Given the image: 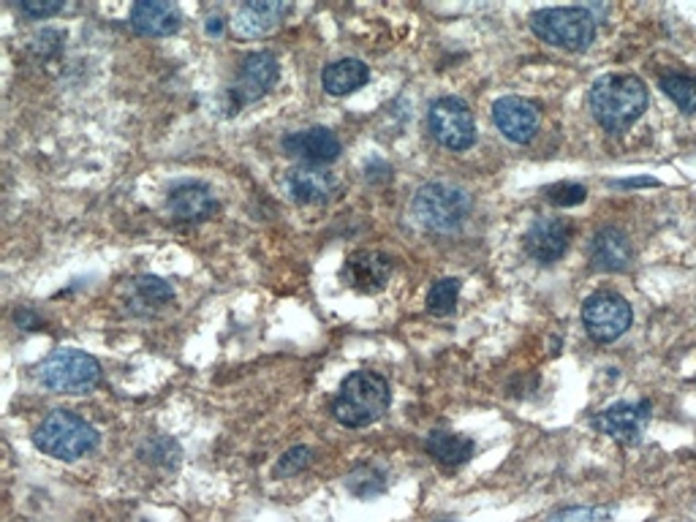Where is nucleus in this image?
Segmentation results:
<instances>
[{
	"instance_id": "nucleus-6",
	"label": "nucleus",
	"mask_w": 696,
	"mask_h": 522,
	"mask_svg": "<svg viewBox=\"0 0 696 522\" xmlns=\"http://www.w3.org/2000/svg\"><path fill=\"white\" fill-rule=\"evenodd\" d=\"M413 218L430 232H454L471 213V196L452 183H428L411 202Z\"/></svg>"
},
{
	"instance_id": "nucleus-11",
	"label": "nucleus",
	"mask_w": 696,
	"mask_h": 522,
	"mask_svg": "<svg viewBox=\"0 0 696 522\" xmlns=\"http://www.w3.org/2000/svg\"><path fill=\"white\" fill-rule=\"evenodd\" d=\"M495 129L514 145H528L539 131V110L520 95H503L493 104Z\"/></svg>"
},
{
	"instance_id": "nucleus-7",
	"label": "nucleus",
	"mask_w": 696,
	"mask_h": 522,
	"mask_svg": "<svg viewBox=\"0 0 696 522\" xmlns=\"http://www.w3.org/2000/svg\"><path fill=\"white\" fill-rule=\"evenodd\" d=\"M632 321V305L617 291H596L582 305V324H585L587 335L598 344H612L621 335H626Z\"/></svg>"
},
{
	"instance_id": "nucleus-2",
	"label": "nucleus",
	"mask_w": 696,
	"mask_h": 522,
	"mask_svg": "<svg viewBox=\"0 0 696 522\" xmlns=\"http://www.w3.org/2000/svg\"><path fill=\"white\" fill-rule=\"evenodd\" d=\"M389 400H392V392H389L387 378L373 370H357L340 383L332 413L344 428H368L387 413Z\"/></svg>"
},
{
	"instance_id": "nucleus-21",
	"label": "nucleus",
	"mask_w": 696,
	"mask_h": 522,
	"mask_svg": "<svg viewBox=\"0 0 696 522\" xmlns=\"http://www.w3.org/2000/svg\"><path fill=\"white\" fill-rule=\"evenodd\" d=\"M428 454L443 465H463L473 458V441L468 436L447 433V430H436L424 441Z\"/></svg>"
},
{
	"instance_id": "nucleus-16",
	"label": "nucleus",
	"mask_w": 696,
	"mask_h": 522,
	"mask_svg": "<svg viewBox=\"0 0 696 522\" xmlns=\"http://www.w3.org/2000/svg\"><path fill=\"white\" fill-rule=\"evenodd\" d=\"M166 207L177 221H207L209 215L218 213V202H215L213 191L207 185L194 183V180H185V183H177L170 191V199H166Z\"/></svg>"
},
{
	"instance_id": "nucleus-9",
	"label": "nucleus",
	"mask_w": 696,
	"mask_h": 522,
	"mask_svg": "<svg viewBox=\"0 0 696 522\" xmlns=\"http://www.w3.org/2000/svg\"><path fill=\"white\" fill-rule=\"evenodd\" d=\"M280 65L273 52H250L239 60V69L229 85V101L234 110L245 104H254L262 95L269 93V88L278 82Z\"/></svg>"
},
{
	"instance_id": "nucleus-24",
	"label": "nucleus",
	"mask_w": 696,
	"mask_h": 522,
	"mask_svg": "<svg viewBox=\"0 0 696 522\" xmlns=\"http://www.w3.org/2000/svg\"><path fill=\"white\" fill-rule=\"evenodd\" d=\"M460 291H463V284H460L458 278L436 280L433 289L428 294V310L433 316H449L458 308Z\"/></svg>"
},
{
	"instance_id": "nucleus-30",
	"label": "nucleus",
	"mask_w": 696,
	"mask_h": 522,
	"mask_svg": "<svg viewBox=\"0 0 696 522\" xmlns=\"http://www.w3.org/2000/svg\"><path fill=\"white\" fill-rule=\"evenodd\" d=\"M612 188H656L658 180L653 177H632V180H612Z\"/></svg>"
},
{
	"instance_id": "nucleus-20",
	"label": "nucleus",
	"mask_w": 696,
	"mask_h": 522,
	"mask_svg": "<svg viewBox=\"0 0 696 522\" xmlns=\"http://www.w3.org/2000/svg\"><path fill=\"white\" fill-rule=\"evenodd\" d=\"M370 80V69L357 58H344L321 71V85L329 95H348Z\"/></svg>"
},
{
	"instance_id": "nucleus-25",
	"label": "nucleus",
	"mask_w": 696,
	"mask_h": 522,
	"mask_svg": "<svg viewBox=\"0 0 696 522\" xmlns=\"http://www.w3.org/2000/svg\"><path fill=\"white\" fill-rule=\"evenodd\" d=\"M346 484L357 498H373L378 493H383V488H387V482H383V477L376 468H357V471L348 477Z\"/></svg>"
},
{
	"instance_id": "nucleus-29",
	"label": "nucleus",
	"mask_w": 696,
	"mask_h": 522,
	"mask_svg": "<svg viewBox=\"0 0 696 522\" xmlns=\"http://www.w3.org/2000/svg\"><path fill=\"white\" fill-rule=\"evenodd\" d=\"M610 509H569V512H561L557 518H552V522H574V520H582V522H596V520H604L610 518Z\"/></svg>"
},
{
	"instance_id": "nucleus-4",
	"label": "nucleus",
	"mask_w": 696,
	"mask_h": 522,
	"mask_svg": "<svg viewBox=\"0 0 696 522\" xmlns=\"http://www.w3.org/2000/svg\"><path fill=\"white\" fill-rule=\"evenodd\" d=\"M531 30L544 44L566 52H585L596 39V20L582 6H557L531 14Z\"/></svg>"
},
{
	"instance_id": "nucleus-27",
	"label": "nucleus",
	"mask_w": 696,
	"mask_h": 522,
	"mask_svg": "<svg viewBox=\"0 0 696 522\" xmlns=\"http://www.w3.org/2000/svg\"><path fill=\"white\" fill-rule=\"evenodd\" d=\"M20 11L30 20H50L63 11V3L60 0H22Z\"/></svg>"
},
{
	"instance_id": "nucleus-1",
	"label": "nucleus",
	"mask_w": 696,
	"mask_h": 522,
	"mask_svg": "<svg viewBox=\"0 0 696 522\" xmlns=\"http://www.w3.org/2000/svg\"><path fill=\"white\" fill-rule=\"evenodd\" d=\"M587 106L602 129L621 134L647 110V88L634 74H604L593 82Z\"/></svg>"
},
{
	"instance_id": "nucleus-15",
	"label": "nucleus",
	"mask_w": 696,
	"mask_h": 522,
	"mask_svg": "<svg viewBox=\"0 0 696 522\" xmlns=\"http://www.w3.org/2000/svg\"><path fill=\"white\" fill-rule=\"evenodd\" d=\"M572 224L563 218H539L531 229L525 232V250L536 262L552 264L561 259L572 243Z\"/></svg>"
},
{
	"instance_id": "nucleus-8",
	"label": "nucleus",
	"mask_w": 696,
	"mask_h": 522,
	"mask_svg": "<svg viewBox=\"0 0 696 522\" xmlns=\"http://www.w3.org/2000/svg\"><path fill=\"white\" fill-rule=\"evenodd\" d=\"M428 125L438 145L454 150V153L473 147V142H477L473 112L468 110L465 101L454 99V95H443V99H438L436 104L430 106Z\"/></svg>"
},
{
	"instance_id": "nucleus-28",
	"label": "nucleus",
	"mask_w": 696,
	"mask_h": 522,
	"mask_svg": "<svg viewBox=\"0 0 696 522\" xmlns=\"http://www.w3.org/2000/svg\"><path fill=\"white\" fill-rule=\"evenodd\" d=\"M308 465H310V449L308 447H294L291 452L284 454V460H280L275 471H278L280 477H291V473H299L303 468H308Z\"/></svg>"
},
{
	"instance_id": "nucleus-23",
	"label": "nucleus",
	"mask_w": 696,
	"mask_h": 522,
	"mask_svg": "<svg viewBox=\"0 0 696 522\" xmlns=\"http://www.w3.org/2000/svg\"><path fill=\"white\" fill-rule=\"evenodd\" d=\"M658 85H662L664 93L669 95L672 101H675L677 106H680V112H686V115H694L696 112V76L692 74H664L662 80H658Z\"/></svg>"
},
{
	"instance_id": "nucleus-13",
	"label": "nucleus",
	"mask_w": 696,
	"mask_h": 522,
	"mask_svg": "<svg viewBox=\"0 0 696 522\" xmlns=\"http://www.w3.org/2000/svg\"><path fill=\"white\" fill-rule=\"evenodd\" d=\"M395 262L387 254H378V250H357L346 259L344 275L348 286L362 294H376L392 278Z\"/></svg>"
},
{
	"instance_id": "nucleus-14",
	"label": "nucleus",
	"mask_w": 696,
	"mask_h": 522,
	"mask_svg": "<svg viewBox=\"0 0 696 522\" xmlns=\"http://www.w3.org/2000/svg\"><path fill=\"white\" fill-rule=\"evenodd\" d=\"M286 194L299 204H324L335 196L338 191V180L332 172H327L324 166L314 164H297L286 174L284 180Z\"/></svg>"
},
{
	"instance_id": "nucleus-10",
	"label": "nucleus",
	"mask_w": 696,
	"mask_h": 522,
	"mask_svg": "<svg viewBox=\"0 0 696 522\" xmlns=\"http://www.w3.org/2000/svg\"><path fill=\"white\" fill-rule=\"evenodd\" d=\"M651 411L653 406L647 400H639V403H615L593 417V428L598 433L612 436L621 443H637L639 436L645 433L647 422H651Z\"/></svg>"
},
{
	"instance_id": "nucleus-12",
	"label": "nucleus",
	"mask_w": 696,
	"mask_h": 522,
	"mask_svg": "<svg viewBox=\"0 0 696 522\" xmlns=\"http://www.w3.org/2000/svg\"><path fill=\"white\" fill-rule=\"evenodd\" d=\"M340 150V140L335 136V131L324 129V125H314V129H305V131H294L284 140V153L291 155V158H299L303 164H314V166H324V164H332L338 161Z\"/></svg>"
},
{
	"instance_id": "nucleus-31",
	"label": "nucleus",
	"mask_w": 696,
	"mask_h": 522,
	"mask_svg": "<svg viewBox=\"0 0 696 522\" xmlns=\"http://www.w3.org/2000/svg\"><path fill=\"white\" fill-rule=\"evenodd\" d=\"M204 28H207V35H213V39H215V35L224 33V28H226L224 25V17H209L207 25H204Z\"/></svg>"
},
{
	"instance_id": "nucleus-26",
	"label": "nucleus",
	"mask_w": 696,
	"mask_h": 522,
	"mask_svg": "<svg viewBox=\"0 0 696 522\" xmlns=\"http://www.w3.org/2000/svg\"><path fill=\"white\" fill-rule=\"evenodd\" d=\"M544 196H547L555 207H577V204L585 202L587 188L580 183H555L544 191Z\"/></svg>"
},
{
	"instance_id": "nucleus-17",
	"label": "nucleus",
	"mask_w": 696,
	"mask_h": 522,
	"mask_svg": "<svg viewBox=\"0 0 696 522\" xmlns=\"http://www.w3.org/2000/svg\"><path fill=\"white\" fill-rule=\"evenodd\" d=\"M587 256H591L593 267L602 269V273H623L632 264L634 250L626 232L617 229V226H607V229L593 234Z\"/></svg>"
},
{
	"instance_id": "nucleus-22",
	"label": "nucleus",
	"mask_w": 696,
	"mask_h": 522,
	"mask_svg": "<svg viewBox=\"0 0 696 522\" xmlns=\"http://www.w3.org/2000/svg\"><path fill=\"white\" fill-rule=\"evenodd\" d=\"M172 299V286L164 284L161 278H153V275H142V278L131 284V305H134L136 314H150V310L164 308Z\"/></svg>"
},
{
	"instance_id": "nucleus-19",
	"label": "nucleus",
	"mask_w": 696,
	"mask_h": 522,
	"mask_svg": "<svg viewBox=\"0 0 696 522\" xmlns=\"http://www.w3.org/2000/svg\"><path fill=\"white\" fill-rule=\"evenodd\" d=\"M289 14L286 3H269V0H254V3H243L234 14V30L245 39H259L267 35L269 30L280 25V20Z\"/></svg>"
},
{
	"instance_id": "nucleus-18",
	"label": "nucleus",
	"mask_w": 696,
	"mask_h": 522,
	"mask_svg": "<svg viewBox=\"0 0 696 522\" xmlns=\"http://www.w3.org/2000/svg\"><path fill=\"white\" fill-rule=\"evenodd\" d=\"M180 9L174 3H164V0H140L131 6V28L136 33L150 35V39H164L180 30Z\"/></svg>"
},
{
	"instance_id": "nucleus-3",
	"label": "nucleus",
	"mask_w": 696,
	"mask_h": 522,
	"mask_svg": "<svg viewBox=\"0 0 696 522\" xmlns=\"http://www.w3.org/2000/svg\"><path fill=\"white\" fill-rule=\"evenodd\" d=\"M33 443L50 458L74 463V460L85 458L88 452L99 447V430L88 419H82L80 413L52 411L35 428Z\"/></svg>"
},
{
	"instance_id": "nucleus-5",
	"label": "nucleus",
	"mask_w": 696,
	"mask_h": 522,
	"mask_svg": "<svg viewBox=\"0 0 696 522\" xmlns=\"http://www.w3.org/2000/svg\"><path fill=\"white\" fill-rule=\"evenodd\" d=\"M39 378L58 395H88L101 383V365L80 348H58L41 362Z\"/></svg>"
}]
</instances>
